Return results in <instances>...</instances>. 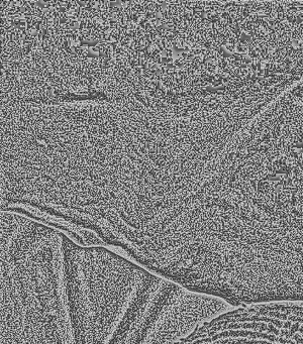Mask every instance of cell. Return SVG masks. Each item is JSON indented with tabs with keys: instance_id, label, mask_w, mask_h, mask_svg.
<instances>
[{
	"instance_id": "cell-1",
	"label": "cell",
	"mask_w": 303,
	"mask_h": 344,
	"mask_svg": "<svg viewBox=\"0 0 303 344\" xmlns=\"http://www.w3.org/2000/svg\"><path fill=\"white\" fill-rule=\"evenodd\" d=\"M225 189L243 302L303 303V108L274 105L249 125Z\"/></svg>"
},
{
	"instance_id": "cell-2",
	"label": "cell",
	"mask_w": 303,
	"mask_h": 344,
	"mask_svg": "<svg viewBox=\"0 0 303 344\" xmlns=\"http://www.w3.org/2000/svg\"><path fill=\"white\" fill-rule=\"evenodd\" d=\"M65 234L1 215V344H76L66 287Z\"/></svg>"
},
{
	"instance_id": "cell-3",
	"label": "cell",
	"mask_w": 303,
	"mask_h": 344,
	"mask_svg": "<svg viewBox=\"0 0 303 344\" xmlns=\"http://www.w3.org/2000/svg\"><path fill=\"white\" fill-rule=\"evenodd\" d=\"M64 258L76 344H108L156 274L105 246L65 234Z\"/></svg>"
}]
</instances>
